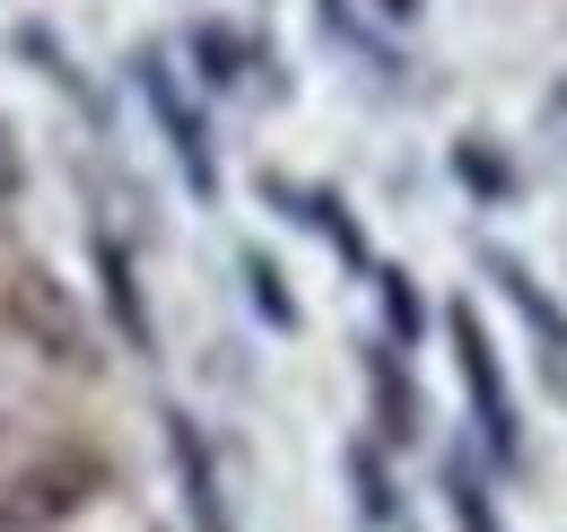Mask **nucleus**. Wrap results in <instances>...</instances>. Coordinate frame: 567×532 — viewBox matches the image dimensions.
Masks as SVG:
<instances>
[{
    "mask_svg": "<svg viewBox=\"0 0 567 532\" xmlns=\"http://www.w3.org/2000/svg\"><path fill=\"white\" fill-rule=\"evenodd\" d=\"M445 340H454V367H463V393H472V428L489 446L497 471H524V419H515V385H506V358H497L489 324L472 315V297L445 306Z\"/></svg>",
    "mask_w": 567,
    "mask_h": 532,
    "instance_id": "obj_1",
    "label": "nucleus"
},
{
    "mask_svg": "<svg viewBox=\"0 0 567 532\" xmlns=\"http://www.w3.org/2000/svg\"><path fill=\"white\" fill-rule=\"evenodd\" d=\"M96 489H105V463H96V454H79V446L18 454V463H0V532L62 524V515H79Z\"/></svg>",
    "mask_w": 567,
    "mask_h": 532,
    "instance_id": "obj_2",
    "label": "nucleus"
},
{
    "mask_svg": "<svg viewBox=\"0 0 567 532\" xmlns=\"http://www.w3.org/2000/svg\"><path fill=\"white\" fill-rule=\"evenodd\" d=\"M481 270L497 279V297L515 306V324L533 332V367H542V393L567 410V306H559V297H550V288H542V279H533L524 263H515V254H497V245L481 254Z\"/></svg>",
    "mask_w": 567,
    "mask_h": 532,
    "instance_id": "obj_3",
    "label": "nucleus"
},
{
    "mask_svg": "<svg viewBox=\"0 0 567 532\" xmlns=\"http://www.w3.org/2000/svg\"><path fill=\"white\" fill-rule=\"evenodd\" d=\"M141 96L148 114L166 123V140H175V157H184V175H193V193L210 201L218 193V157H210V123L193 114V96H184V79L166 70V53H141Z\"/></svg>",
    "mask_w": 567,
    "mask_h": 532,
    "instance_id": "obj_4",
    "label": "nucleus"
},
{
    "mask_svg": "<svg viewBox=\"0 0 567 532\" xmlns=\"http://www.w3.org/2000/svg\"><path fill=\"white\" fill-rule=\"evenodd\" d=\"M157 419H166V454H175V480H184L193 532H236L227 498H218V454H210V437L193 428V410H157Z\"/></svg>",
    "mask_w": 567,
    "mask_h": 532,
    "instance_id": "obj_5",
    "label": "nucleus"
},
{
    "mask_svg": "<svg viewBox=\"0 0 567 532\" xmlns=\"http://www.w3.org/2000/svg\"><path fill=\"white\" fill-rule=\"evenodd\" d=\"M262 193L280 201L297 227H315L350 270H375V263H367V236H358V218H350V201H341V193H323V184H288V175H262Z\"/></svg>",
    "mask_w": 567,
    "mask_h": 532,
    "instance_id": "obj_6",
    "label": "nucleus"
},
{
    "mask_svg": "<svg viewBox=\"0 0 567 532\" xmlns=\"http://www.w3.org/2000/svg\"><path fill=\"white\" fill-rule=\"evenodd\" d=\"M367 393H375V428H384V437H393V446H411V437H420V385H411V367H402V358H393V340H375V349H367Z\"/></svg>",
    "mask_w": 567,
    "mask_h": 532,
    "instance_id": "obj_7",
    "label": "nucleus"
},
{
    "mask_svg": "<svg viewBox=\"0 0 567 532\" xmlns=\"http://www.w3.org/2000/svg\"><path fill=\"white\" fill-rule=\"evenodd\" d=\"M445 507H454V524H463V532H506V524H497V507H489V480L472 471V446L445 454Z\"/></svg>",
    "mask_w": 567,
    "mask_h": 532,
    "instance_id": "obj_8",
    "label": "nucleus"
},
{
    "mask_svg": "<svg viewBox=\"0 0 567 532\" xmlns=\"http://www.w3.org/2000/svg\"><path fill=\"white\" fill-rule=\"evenodd\" d=\"M96 270H105V306H114V324L132 349H148V315H141V288H132V263H123V245L114 236H96Z\"/></svg>",
    "mask_w": 567,
    "mask_h": 532,
    "instance_id": "obj_9",
    "label": "nucleus"
},
{
    "mask_svg": "<svg viewBox=\"0 0 567 532\" xmlns=\"http://www.w3.org/2000/svg\"><path fill=\"white\" fill-rule=\"evenodd\" d=\"M454 175H463L481 201H515V166L497 157L489 140H454Z\"/></svg>",
    "mask_w": 567,
    "mask_h": 532,
    "instance_id": "obj_10",
    "label": "nucleus"
},
{
    "mask_svg": "<svg viewBox=\"0 0 567 532\" xmlns=\"http://www.w3.org/2000/svg\"><path fill=\"white\" fill-rule=\"evenodd\" d=\"M193 53H202V79H210V88H236V79H245V70H254V44H245V35H227V27H202V35H193Z\"/></svg>",
    "mask_w": 567,
    "mask_h": 532,
    "instance_id": "obj_11",
    "label": "nucleus"
},
{
    "mask_svg": "<svg viewBox=\"0 0 567 532\" xmlns=\"http://www.w3.org/2000/svg\"><path fill=\"white\" fill-rule=\"evenodd\" d=\"M350 471H358V515H367V524H393V480H384V454H375V446H350Z\"/></svg>",
    "mask_w": 567,
    "mask_h": 532,
    "instance_id": "obj_12",
    "label": "nucleus"
},
{
    "mask_svg": "<svg viewBox=\"0 0 567 532\" xmlns=\"http://www.w3.org/2000/svg\"><path fill=\"white\" fill-rule=\"evenodd\" d=\"M245 288H254V306L280 324V332H297V297L280 288V263H262V254H245Z\"/></svg>",
    "mask_w": 567,
    "mask_h": 532,
    "instance_id": "obj_13",
    "label": "nucleus"
},
{
    "mask_svg": "<svg viewBox=\"0 0 567 532\" xmlns=\"http://www.w3.org/2000/svg\"><path fill=\"white\" fill-rule=\"evenodd\" d=\"M375 288H384V315H393V340L411 349V340H420V288H411V270H375Z\"/></svg>",
    "mask_w": 567,
    "mask_h": 532,
    "instance_id": "obj_14",
    "label": "nucleus"
},
{
    "mask_svg": "<svg viewBox=\"0 0 567 532\" xmlns=\"http://www.w3.org/2000/svg\"><path fill=\"white\" fill-rule=\"evenodd\" d=\"M542 132H550V140L567 149V70L550 79V88H542Z\"/></svg>",
    "mask_w": 567,
    "mask_h": 532,
    "instance_id": "obj_15",
    "label": "nucleus"
},
{
    "mask_svg": "<svg viewBox=\"0 0 567 532\" xmlns=\"http://www.w3.org/2000/svg\"><path fill=\"white\" fill-rule=\"evenodd\" d=\"M18 193V149H9V132H0V201Z\"/></svg>",
    "mask_w": 567,
    "mask_h": 532,
    "instance_id": "obj_16",
    "label": "nucleus"
},
{
    "mask_svg": "<svg viewBox=\"0 0 567 532\" xmlns=\"http://www.w3.org/2000/svg\"><path fill=\"white\" fill-rule=\"evenodd\" d=\"M375 9H384V18H420V0H375Z\"/></svg>",
    "mask_w": 567,
    "mask_h": 532,
    "instance_id": "obj_17",
    "label": "nucleus"
}]
</instances>
